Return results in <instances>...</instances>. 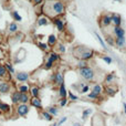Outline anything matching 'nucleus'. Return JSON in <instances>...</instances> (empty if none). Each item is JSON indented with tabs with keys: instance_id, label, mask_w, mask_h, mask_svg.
Returning a JSON list of instances; mask_svg holds the SVG:
<instances>
[{
	"instance_id": "obj_1",
	"label": "nucleus",
	"mask_w": 126,
	"mask_h": 126,
	"mask_svg": "<svg viewBox=\"0 0 126 126\" xmlns=\"http://www.w3.org/2000/svg\"><path fill=\"white\" fill-rule=\"evenodd\" d=\"M43 12L50 18H57V16H61L65 11V6L60 0H48L42 8Z\"/></svg>"
},
{
	"instance_id": "obj_2",
	"label": "nucleus",
	"mask_w": 126,
	"mask_h": 126,
	"mask_svg": "<svg viewBox=\"0 0 126 126\" xmlns=\"http://www.w3.org/2000/svg\"><path fill=\"white\" fill-rule=\"evenodd\" d=\"M94 50L90 48H86V47L83 46H79L75 47L73 49V55L79 60H83V61H89V60L93 59L94 58Z\"/></svg>"
},
{
	"instance_id": "obj_3",
	"label": "nucleus",
	"mask_w": 126,
	"mask_h": 126,
	"mask_svg": "<svg viewBox=\"0 0 126 126\" xmlns=\"http://www.w3.org/2000/svg\"><path fill=\"white\" fill-rule=\"evenodd\" d=\"M79 74L81 75V78H83L87 82H91V81H93L95 79V72L91 66L79 69Z\"/></svg>"
},
{
	"instance_id": "obj_4",
	"label": "nucleus",
	"mask_w": 126,
	"mask_h": 126,
	"mask_svg": "<svg viewBox=\"0 0 126 126\" xmlns=\"http://www.w3.org/2000/svg\"><path fill=\"white\" fill-rule=\"evenodd\" d=\"M60 59V55L58 54V53H55V52H51L50 53V55H49V58H48V61H47L46 63V69H51L52 67V65H53V63H54L55 61H58V60Z\"/></svg>"
},
{
	"instance_id": "obj_5",
	"label": "nucleus",
	"mask_w": 126,
	"mask_h": 126,
	"mask_svg": "<svg viewBox=\"0 0 126 126\" xmlns=\"http://www.w3.org/2000/svg\"><path fill=\"white\" fill-rule=\"evenodd\" d=\"M98 23H100L101 28H104V27H109L112 23V17L111 15H102V17L98 20Z\"/></svg>"
},
{
	"instance_id": "obj_6",
	"label": "nucleus",
	"mask_w": 126,
	"mask_h": 126,
	"mask_svg": "<svg viewBox=\"0 0 126 126\" xmlns=\"http://www.w3.org/2000/svg\"><path fill=\"white\" fill-rule=\"evenodd\" d=\"M116 81V74L114 73V72H111V73H107L106 75H105L104 78V83L105 85H114V83H115Z\"/></svg>"
},
{
	"instance_id": "obj_7",
	"label": "nucleus",
	"mask_w": 126,
	"mask_h": 126,
	"mask_svg": "<svg viewBox=\"0 0 126 126\" xmlns=\"http://www.w3.org/2000/svg\"><path fill=\"white\" fill-rule=\"evenodd\" d=\"M17 113L19 116H26L29 113V106L27 104H20L17 107Z\"/></svg>"
},
{
	"instance_id": "obj_8",
	"label": "nucleus",
	"mask_w": 126,
	"mask_h": 126,
	"mask_svg": "<svg viewBox=\"0 0 126 126\" xmlns=\"http://www.w3.org/2000/svg\"><path fill=\"white\" fill-rule=\"evenodd\" d=\"M117 91L118 87L116 85H107V86L104 87V93H106L109 96H114Z\"/></svg>"
},
{
	"instance_id": "obj_9",
	"label": "nucleus",
	"mask_w": 126,
	"mask_h": 126,
	"mask_svg": "<svg viewBox=\"0 0 126 126\" xmlns=\"http://www.w3.org/2000/svg\"><path fill=\"white\" fill-rule=\"evenodd\" d=\"M112 17V23L114 24V27H122V17L118 13H113L111 15Z\"/></svg>"
},
{
	"instance_id": "obj_10",
	"label": "nucleus",
	"mask_w": 126,
	"mask_h": 126,
	"mask_svg": "<svg viewBox=\"0 0 126 126\" xmlns=\"http://www.w3.org/2000/svg\"><path fill=\"white\" fill-rule=\"evenodd\" d=\"M53 82H54V84L58 85V86H60L61 84H63V83H64V78H63V74L60 73V72L55 73L54 75H53Z\"/></svg>"
},
{
	"instance_id": "obj_11",
	"label": "nucleus",
	"mask_w": 126,
	"mask_h": 126,
	"mask_svg": "<svg viewBox=\"0 0 126 126\" xmlns=\"http://www.w3.org/2000/svg\"><path fill=\"white\" fill-rule=\"evenodd\" d=\"M92 125L93 126H104V118L101 115H94L93 121H92Z\"/></svg>"
},
{
	"instance_id": "obj_12",
	"label": "nucleus",
	"mask_w": 126,
	"mask_h": 126,
	"mask_svg": "<svg viewBox=\"0 0 126 126\" xmlns=\"http://www.w3.org/2000/svg\"><path fill=\"white\" fill-rule=\"evenodd\" d=\"M92 92H94L95 94H97V95L102 96L103 93H104V87H103L102 84H94L93 86H92Z\"/></svg>"
},
{
	"instance_id": "obj_13",
	"label": "nucleus",
	"mask_w": 126,
	"mask_h": 126,
	"mask_svg": "<svg viewBox=\"0 0 126 126\" xmlns=\"http://www.w3.org/2000/svg\"><path fill=\"white\" fill-rule=\"evenodd\" d=\"M113 31L116 38H125V30L122 27H114Z\"/></svg>"
},
{
	"instance_id": "obj_14",
	"label": "nucleus",
	"mask_w": 126,
	"mask_h": 126,
	"mask_svg": "<svg viewBox=\"0 0 126 126\" xmlns=\"http://www.w3.org/2000/svg\"><path fill=\"white\" fill-rule=\"evenodd\" d=\"M9 90H10V85H9V83L4 82V81H1V82H0V94L8 93Z\"/></svg>"
},
{
	"instance_id": "obj_15",
	"label": "nucleus",
	"mask_w": 126,
	"mask_h": 126,
	"mask_svg": "<svg viewBox=\"0 0 126 126\" xmlns=\"http://www.w3.org/2000/svg\"><path fill=\"white\" fill-rule=\"evenodd\" d=\"M54 24L57 26L58 30H59L60 32H62V31L64 30V21H63L62 19H60V18H55L54 19Z\"/></svg>"
},
{
	"instance_id": "obj_16",
	"label": "nucleus",
	"mask_w": 126,
	"mask_h": 126,
	"mask_svg": "<svg viewBox=\"0 0 126 126\" xmlns=\"http://www.w3.org/2000/svg\"><path fill=\"white\" fill-rule=\"evenodd\" d=\"M31 102V105L34 107H37V109H42V103H41V100H40L39 97H32L30 100Z\"/></svg>"
},
{
	"instance_id": "obj_17",
	"label": "nucleus",
	"mask_w": 126,
	"mask_h": 126,
	"mask_svg": "<svg viewBox=\"0 0 126 126\" xmlns=\"http://www.w3.org/2000/svg\"><path fill=\"white\" fill-rule=\"evenodd\" d=\"M59 95H60V97L61 98L66 97V95H67V91H66V87H65L64 83L59 86Z\"/></svg>"
},
{
	"instance_id": "obj_18",
	"label": "nucleus",
	"mask_w": 126,
	"mask_h": 126,
	"mask_svg": "<svg viewBox=\"0 0 126 126\" xmlns=\"http://www.w3.org/2000/svg\"><path fill=\"white\" fill-rule=\"evenodd\" d=\"M20 95H21V93H20L19 91L13 92L12 95H11V101H12V103H15V104L20 103Z\"/></svg>"
},
{
	"instance_id": "obj_19",
	"label": "nucleus",
	"mask_w": 126,
	"mask_h": 126,
	"mask_svg": "<svg viewBox=\"0 0 126 126\" xmlns=\"http://www.w3.org/2000/svg\"><path fill=\"white\" fill-rule=\"evenodd\" d=\"M17 79H18V81H20V82H26V81H28V79H29V74L24 73V72H20V73L17 74Z\"/></svg>"
},
{
	"instance_id": "obj_20",
	"label": "nucleus",
	"mask_w": 126,
	"mask_h": 126,
	"mask_svg": "<svg viewBox=\"0 0 126 126\" xmlns=\"http://www.w3.org/2000/svg\"><path fill=\"white\" fill-rule=\"evenodd\" d=\"M115 46L118 49H122L125 47V38H116L115 39Z\"/></svg>"
},
{
	"instance_id": "obj_21",
	"label": "nucleus",
	"mask_w": 126,
	"mask_h": 126,
	"mask_svg": "<svg viewBox=\"0 0 126 126\" xmlns=\"http://www.w3.org/2000/svg\"><path fill=\"white\" fill-rule=\"evenodd\" d=\"M41 117L43 118V120H46V121H48V122H51V121L53 120V116L51 115L49 112H47V111H43L41 113Z\"/></svg>"
},
{
	"instance_id": "obj_22",
	"label": "nucleus",
	"mask_w": 126,
	"mask_h": 126,
	"mask_svg": "<svg viewBox=\"0 0 126 126\" xmlns=\"http://www.w3.org/2000/svg\"><path fill=\"white\" fill-rule=\"evenodd\" d=\"M87 97H89L90 100H94V101H100V100H102V96L97 95V94H95L94 92H92V91H90V93L87 94Z\"/></svg>"
},
{
	"instance_id": "obj_23",
	"label": "nucleus",
	"mask_w": 126,
	"mask_h": 126,
	"mask_svg": "<svg viewBox=\"0 0 126 126\" xmlns=\"http://www.w3.org/2000/svg\"><path fill=\"white\" fill-rule=\"evenodd\" d=\"M94 34H95V37H96V39H97V41L100 42V44L102 46V48L104 49L105 51H106V50H107V49H106V44H105V42H104V40H103V38L101 37V35L98 34L97 32H94Z\"/></svg>"
},
{
	"instance_id": "obj_24",
	"label": "nucleus",
	"mask_w": 126,
	"mask_h": 126,
	"mask_svg": "<svg viewBox=\"0 0 126 126\" xmlns=\"http://www.w3.org/2000/svg\"><path fill=\"white\" fill-rule=\"evenodd\" d=\"M30 101V98H29V95L27 93H21V95H20V103L21 104H27V103Z\"/></svg>"
},
{
	"instance_id": "obj_25",
	"label": "nucleus",
	"mask_w": 126,
	"mask_h": 126,
	"mask_svg": "<svg viewBox=\"0 0 126 126\" xmlns=\"http://www.w3.org/2000/svg\"><path fill=\"white\" fill-rule=\"evenodd\" d=\"M0 111L2 113H8V112H10V106L8 104H6V103L0 102Z\"/></svg>"
},
{
	"instance_id": "obj_26",
	"label": "nucleus",
	"mask_w": 126,
	"mask_h": 126,
	"mask_svg": "<svg viewBox=\"0 0 126 126\" xmlns=\"http://www.w3.org/2000/svg\"><path fill=\"white\" fill-rule=\"evenodd\" d=\"M92 112H93V110H92V109H86V110H84V111H83V113H82V120L85 121V120H86V118L90 116V114H92Z\"/></svg>"
},
{
	"instance_id": "obj_27",
	"label": "nucleus",
	"mask_w": 126,
	"mask_h": 126,
	"mask_svg": "<svg viewBox=\"0 0 126 126\" xmlns=\"http://www.w3.org/2000/svg\"><path fill=\"white\" fill-rule=\"evenodd\" d=\"M47 112H49V113H50L52 116H57L58 114H59V110H58L55 106H51V107H49V109L47 110Z\"/></svg>"
},
{
	"instance_id": "obj_28",
	"label": "nucleus",
	"mask_w": 126,
	"mask_h": 126,
	"mask_svg": "<svg viewBox=\"0 0 126 126\" xmlns=\"http://www.w3.org/2000/svg\"><path fill=\"white\" fill-rule=\"evenodd\" d=\"M30 93H31V95H32V97H38V96H39V87L32 86L30 90Z\"/></svg>"
},
{
	"instance_id": "obj_29",
	"label": "nucleus",
	"mask_w": 126,
	"mask_h": 126,
	"mask_svg": "<svg viewBox=\"0 0 126 126\" xmlns=\"http://www.w3.org/2000/svg\"><path fill=\"white\" fill-rule=\"evenodd\" d=\"M105 41H106V43L109 44L110 47H114V46H115V40H114L113 37H111V35H106Z\"/></svg>"
},
{
	"instance_id": "obj_30",
	"label": "nucleus",
	"mask_w": 126,
	"mask_h": 126,
	"mask_svg": "<svg viewBox=\"0 0 126 126\" xmlns=\"http://www.w3.org/2000/svg\"><path fill=\"white\" fill-rule=\"evenodd\" d=\"M48 42H49V44H50V46H54V44L57 43V37H55L54 34L49 35V38H48Z\"/></svg>"
},
{
	"instance_id": "obj_31",
	"label": "nucleus",
	"mask_w": 126,
	"mask_h": 126,
	"mask_svg": "<svg viewBox=\"0 0 126 126\" xmlns=\"http://www.w3.org/2000/svg\"><path fill=\"white\" fill-rule=\"evenodd\" d=\"M48 23H49L48 18L42 17V18H39V20H38V24H39V26H47Z\"/></svg>"
},
{
	"instance_id": "obj_32",
	"label": "nucleus",
	"mask_w": 126,
	"mask_h": 126,
	"mask_svg": "<svg viewBox=\"0 0 126 126\" xmlns=\"http://www.w3.org/2000/svg\"><path fill=\"white\" fill-rule=\"evenodd\" d=\"M76 66H78L79 69H83V67L89 66V64H87V61H83V60H80V61L76 63Z\"/></svg>"
},
{
	"instance_id": "obj_33",
	"label": "nucleus",
	"mask_w": 126,
	"mask_h": 126,
	"mask_svg": "<svg viewBox=\"0 0 126 126\" xmlns=\"http://www.w3.org/2000/svg\"><path fill=\"white\" fill-rule=\"evenodd\" d=\"M7 75V69L3 65H0V79H3Z\"/></svg>"
},
{
	"instance_id": "obj_34",
	"label": "nucleus",
	"mask_w": 126,
	"mask_h": 126,
	"mask_svg": "<svg viewBox=\"0 0 126 126\" xmlns=\"http://www.w3.org/2000/svg\"><path fill=\"white\" fill-rule=\"evenodd\" d=\"M87 92H90V84H85L84 86L80 90L81 94H85V93H87Z\"/></svg>"
},
{
	"instance_id": "obj_35",
	"label": "nucleus",
	"mask_w": 126,
	"mask_h": 126,
	"mask_svg": "<svg viewBox=\"0 0 126 126\" xmlns=\"http://www.w3.org/2000/svg\"><path fill=\"white\" fill-rule=\"evenodd\" d=\"M102 60L104 61L105 63H107V64H111L112 62H113V59H112L111 57H109V55H103L102 57Z\"/></svg>"
},
{
	"instance_id": "obj_36",
	"label": "nucleus",
	"mask_w": 126,
	"mask_h": 126,
	"mask_svg": "<svg viewBox=\"0 0 126 126\" xmlns=\"http://www.w3.org/2000/svg\"><path fill=\"white\" fill-rule=\"evenodd\" d=\"M19 92H20V93H27V94H28V92H29V87L27 86V85H20V87H19Z\"/></svg>"
},
{
	"instance_id": "obj_37",
	"label": "nucleus",
	"mask_w": 126,
	"mask_h": 126,
	"mask_svg": "<svg viewBox=\"0 0 126 126\" xmlns=\"http://www.w3.org/2000/svg\"><path fill=\"white\" fill-rule=\"evenodd\" d=\"M67 94H69V98H70V101H78L79 100V97H78V95H75V94H73L72 92H67Z\"/></svg>"
},
{
	"instance_id": "obj_38",
	"label": "nucleus",
	"mask_w": 126,
	"mask_h": 126,
	"mask_svg": "<svg viewBox=\"0 0 126 126\" xmlns=\"http://www.w3.org/2000/svg\"><path fill=\"white\" fill-rule=\"evenodd\" d=\"M67 103H69V101H67V98H66V97H64V98H61V100H60L59 104H60V106H61V107H64L65 105L67 104Z\"/></svg>"
},
{
	"instance_id": "obj_39",
	"label": "nucleus",
	"mask_w": 126,
	"mask_h": 126,
	"mask_svg": "<svg viewBox=\"0 0 126 126\" xmlns=\"http://www.w3.org/2000/svg\"><path fill=\"white\" fill-rule=\"evenodd\" d=\"M9 30H10L11 32H15V31H17V24H16V23H11L10 27H9Z\"/></svg>"
},
{
	"instance_id": "obj_40",
	"label": "nucleus",
	"mask_w": 126,
	"mask_h": 126,
	"mask_svg": "<svg viewBox=\"0 0 126 126\" xmlns=\"http://www.w3.org/2000/svg\"><path fill=\"white\" fill-rule=\"evenodd\" d=\"M4 66H6V69H7V70H8V71H9V72H10V73H13V72H15V70H13V67H12V66H11V65H10V64H9V63H7V64H6V65H4Z\"/></svg>"
},
{
	"instance_id": "obj_41",
	"label": "nucleus",
	"mask_w": 126,
	"mask_h": 126,
	"mask_svg": "<svg viewBox=\"0 0 126 126\" xmlns=\"http://www.w3.org/2000/svg\"><path fill=\"white\" fill-rule=\"evenodd\" d=\"M66 121H67V117H66V116H64V117H62V118H61V120H60V121H59V122H58V125H59V126H60V125L64 124V123H65V122H66Z\"/></svg>"
},
{
	"instance_id": "obj_42",
	"label": "nucleus",
	"mask_w": 126,
	"mask_h": 126,
	"mask_svg": "<svg viewBox=\"0 0 126 126\" xmlns=\"http://www.w3.org/2000/svg\"><path fill=\"white\" fill-rule=\"evenodd\" d=\"M12 15H13V17H15V19L17 20V21H21V17H20V16L18 15V12H16V11H15V12L12 13Z\"/></svg>"
},
{
	"instance_id": "obj_43",
	"label": "nucleus",
	"mask_w": 126,
	"mask_h": 126,
	"mask_svg": "<svg viewBox=\"0 0 126 126\" xmlns=\"http://www.w3.org/2000/svg\"><path fill=\"white\" fill-rule=\"evenodd\" d=\"M39 47H40V48H41L43 51H46L47 49H48V46H47L46 43H39Z\"/></svg>"
},
{
	"instance_id": "obj_44",
	"label": "nucleus",
	"mask_w": 126,
	"mask_h": 126,
	"mask_svg": "<svg viewBox=\"0 0 126 126\" xmlns=\"http://www.w3.org/2000/svg\"><path fill=\"white\" fill-rule=\"evenodd\" d=\"M59 51L61 53H64L65 52V48H64V46H63V44H59Z\"/></svg>"
},
{
	"instance_id": "obj_45",
	"label": "nucleus",
	"mask_w": 126,
	"mask_h": 126,
	"mask_svg": "<svg viewBox=\"0 0 126 126\" xmlns=\"http://www.w3.org/2000/svg\"><path fill=\"white\" fill-rule=\"evenodd\" d=\"M42 1H43V0H33V2H34L35 4H39V3H41Z\"/></svg>"
},
{
	"instance_id": "obj_46",
	"label": "nucleus",
	"mask_w": 126,
	"mask_h": 126,
	"mask_svg": "<svg viewBox=\"0 0 126 126\" xmlns=\"http://www.w3.org/2000/svg\"><path fill=\"white\" fill-rule=\"evenodd\" d=\"M123 107H124V113H126V103L123 102Z\"/></svg>"
},
{
	"instance_id": "obj_47",
	"label": "nucleus",
	"mask_w": 126,
	"mask_h": 126,
	"mask_svg": "<svg viewBox=\"0 0 126 126\" xmlns=\"http://www.w3.org/2000/svg\"><path fill=\"white\" fill-rule=\"evenodd\" d=\"M73 126H82V124H81V123H74Z\"/></svg>"
},
{
	"instance_id": "obj_48",
	"label": "nucleus",
	"mask_w": 126,
	"mask_h": 126,
	"mask_svg": "<svg viewBox=\"0 0 126 126\" xmlns=\"http://www.w3.org/2000/svg\"><path fill=\"white\" fill-rule=\"evenodd\" d=\"M52 126H59V125H58V123H54V124H53Z\"/></svg>"
},
{
	"instance_id": "obj_49",
	"label": "nucleus",
	"mask_w": 126,
	"mask_h": 126,
	"mask_svg": "<svg viewBox=\"0 0 126 126\" xmlns=\"http://www.w3.org/2000/svg\"><path fill=\"white\" fill-rule=\"evenodd\" d=\"M1 114H2V112H1V111H0V115H1Z\"/></svg>"
}]
</instances>
